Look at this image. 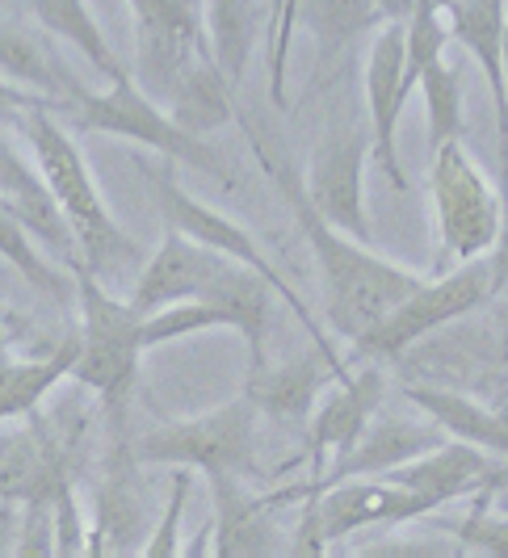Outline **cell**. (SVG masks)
<instances>
[{
	"label": "cell",
	"instance_id": "obj_1",
	"mask_svg": "<svg viewBox=\"0 0 508 558\" xmlns=\"http://www.w3.org/2000/svg\"><path fill=\"white\" fill-rule=\"evenodd\" d=\"M253 151L261 168L269 172V181L278 185V194L286 197V206H290V215H294V223H299L311 256L319 265V290H324V319H328V328L340 340H349V344L362 340L424 278L396 265V260H387V256H378V252H370L353 235L337 231L311 206V197L303 194V177L294 168H286L261 140H253Z\"/></svg>",
	"mask_w": 508,
	"mask_h": 558
},
{
	"label": "cell",
	"instance_id": "obj_2",
	"mask_svg": "<svg viewBox=\"0 0 508 558\" xmlns=\"http://www.w3.org/2000/svg\"><path fill=\"white\" fill-rule=\"evenodd\" d=\"M22 135L34 147V165L43 172V181L51 185L56 202L63 206L68 223L81 240V260H85L88 274H97L101 281H110L122 269H143V252L140 244L113 223L110 206L101 202L97 185H93V172H88L81 147L68 140V131L59 126V118L47 106L29 110L22 118Z\"/></svg>",
	"mask_w": 508,
	"mask_h": 558
},
{
	"label": "cell",
	"instance_id": "obj_3",
	"mask_svg": "<svg viewBox=\"0 0 508 558\" xmlns=\"http://www.w3.org/2000/svg\"><path fill=\"white\" fill-rule=\"evenodd\" d=\"M72 278H76V294H81V315H85V336H81L72 378L93 395H101L110 416H118L131 399L135 374H140V315L131 311V303L113 299L110 286L97 274H88L85 265L72 269Z\"/></svg>",
	"mask_w": 508,
	"mask_h": 558
},
{
	"label": "cell",
	"instance_id": "obj_4",
	"mask_svg": "<svg viewBox=\"0 0 508 558\" xmlns=\"http://www.w3.org/2000/svg\"><path fill=\"white\" fill-rule=\"evenodd\" d=\"M492 294H500V260H496V248H492V256L462 260L446 278L421 281L383 324H374L362 340H353V353L358 357H374V362L399 357L403 349H412L428 332H437V328H446L453 319L480 311Z\"/></svg>",
	"mask_w": 508,
	"mask_h": 558
},
{
	"label": "cell",
	"instance_id": "obj_5",
	"mask_svg": "<svg viewBox=\"0 0 508 558\" xmlns=\"http://www.w3.org/2000/svg\"><path fill=\"white\" fill-rule=\"evenodd\" d=\"M72 126L140 143V147H152L156 156H165L172 165H190L194 172H206V177H223L219 151L202 135L181 131L169 113L160 110V101H152L143 93L131 72L122 81H113L110 88H101V93H85L72 106Z\"/></svg>",
	"mask_w": 508,
	"mask_h": 558
},
{
	"label": "cell",
	"instance_id": "obj_6",
	"mask_svg": "<svg viewBox=\"0 0 508 558\" xmlns=\"http://www.w3.org/2000/svg\"><path fill=\"white\" fill-rule=\"evenodd\" d=\"M428 194L437 210L442 248L450 260H475L500 244L505 231V194L492 190V181L471 160L462 140L442 143L428 165Z\"/></svg>",
	"mask_w": 508,
	"mask_h": 558
},
{
	"label": "cell",
	"instance_id": "obj_7",
	"mask_svg": "<svg viewBox=\"0 0 508 558\" xmlns=\"http://www.w3.org/2000/svg\"><path fill=\"white\" fill-rule=\"evenodd\" d=\"M256 403L244 395L227 408H215L206 416L172 420L147 428L131 446L135 462H160V466H190V471H231L253 475L256 466Z\"/></svg>",
	"mask_w": 508,
	"mask_h": 558
},
{
	"label": "cell",
	"instance_id": "obj_8",
	"mask_svg": "<svg viewBox=\"0 0 508 558\" xmlns=\"http://www.w3.org/2000/svg\"><path fill=\"white\" fill-rule=\"evenodd\" d=\"M140 172H143V185H147V197L156 202V210H160L165 227L181 231V235H190V240H194V244H202V248H215V252H223V256H231V260H240V265H249L253 274H261V278L274 286V294H282L286 303L294 307L299 324L311 332V344L332 349V344L324 340V332H319V324L311 319V311L299 303L294 286L278 274V265L265 256V248L256 244L244 227L235 223V219H227L223 210H215V206L198 202V197L190 194L185 185H177V177H172L169 168H152L147 160H143Z\"/></svg>",
	"mask_w": 508,
	"mask_h": 558
},
{
	"label": "cell",
	"instance_id": "obj_9",
	"mask_svg": "<svg viewBox=\"0 0 508 558\" xmlns=\"http://www.w3.org/2000/svg\"><path fill=\"white\" fill-rule=\"evenodd\" d=\"M135 13V81L152 101H169L177 81L210 59L194 0H131Z\"/></svg>",
	"mask_w": 508,
	"mask_h": 558
},
{
	"label": "cell",
	"instance_id": "obj_10",
	"mask_svg": "<svg viewBox=\"0 0 508 558\" xmlns=\"http://www.w3.org/2000/svg\"><path fill=\"white\" fill-rule=\"evenodd\" d=\"M311 504H315L319 530L328 542H344L362 530H396V525L424 521L437 512L421 492L383 475L337 478V483L311 492Z\"/></svg>",
	"mask_w": 508,
	"mask_h": 558
},
{
	"label": "cell",
	"instance_id": "obj_11",
	"mask_svg": "<svg viewBox=\"0 0 508 558\" xmlns=\"http://www.w3.org/2000/svg\"><path fill=\"white\" fill-rule=\"evenodd\" d=\"M366 160L370 140L353 131H337L315 143L311 151L303 194L328 223L353 235L358 244H370V215H366Z\"/></svg>",
	"mask_w": 508,
	"mask_h": 558
},
{
	"label": "cell",
	"instance_id": "obj_12",
	"mask_svg": "<svg viewBox=\"0 0 508 558\" xmlns=\"http://www.w3.org/2000/svg\"><path fill=\"white\" fill-rule=\"evenodd\" d=\"M231 265H240V260H231V256H223V252L215 248H202L190 235H181V231L169 227L165 231V244L152 252L143 260V269L135 274V286H131L126 303H131V311L140 319H147V315H156L160 307L202 299L206 290H215V281L223 278Z\"/></svg>",
	"mask_w": 508,
	"mask_h": 558
},
{
	"label": "cell",
	"instance_id": "obj_13",
	"mask_svg": "<svg viewBox=\"0 0 508 558\" xmlns=\"http://www.w3.org/2000/svg\"><path fill=\"white\" fill-rule=\"evenodd\" d=\"M383 395H387L383 369L378 365H362V369H349L344 378H337L332 391L324 395V403H315L307 428L311 483L353 449V441L362 437V428L378 416Z\"/></svg>",
	"mask_w": 508,
	"mask_h": 558
},
{
	"label": "cell",
	"instance_id": "obj_14",
	"mask_svg": "<svg viewBox=\"0 0 508 558\" xmlns=\"http://www.w3.org/2000/svg\"><path fill=\"white\" fill-rule=\"evenodd\" d=\"M408 106L403 88V22H383L374 29L366 59V110H370V156L391 177L396 190H408L399 165V113Z\"/></svg>",
	"mask_w": 508,
	"mask_h": 558
},
{
	"label": "cell",
	"instance_id": "obj_15",
	"mask_svg": "<svg viewBox=\"0 0 508 558\" xmlns=\"http://www.w3.org/2000/svg\"><path fill=\"white\" fill-rule=\"evenodd\" d=\"M206 483H210V504H215V517H210L215 546H210V555L219 558L286 555L290 537L274 521V500L249 492L244 475H231V471H210Z\"/></svg>",
	"mask_w": 508,
	"mask_h": 558
},
{
	"label": "cell",
	"instance_id": "obj_16",
	"mask_svg": "<svg viewBox=\"0 0 508 558\" xmlns=\"http://www.w3.org/2000/svg\"><path fill=\"white\" fill-rule=\"evenodd\" d=\"M446 441V433L433 424V420H408V416H374L362 428V437L353 441V449L332 462L324 475L315 478L311 487H299V492H282L278 500H303L311 492H319V487H328V483H337V478H362V475H387V471H396L403 462H412V458H421L428 453L433 446H442Z\"/></svg>",
	"mask_w": 508,
	"mask_h": 558
},
{
	"label": "cell",
	"instance_id": "obj_17",
	"mask_svg": "<svg viewBox=\"0 0 508 558\" xmlns=\"http://www.w3.org/2000/svg\"><path fill=\"white\" fill-rule=\"evenodd\" d=\"M450 38H458L483 68L496 106V147H500V194H508V88H505V0H446Z\"/></svg>",
	"mask_w": 508,
	"mask_h": 558
},
{
	"label": "cell",
	"instance_id": "obj_18",
	"mask_svg": "<svg viewBox=\"0 0 508 558\" xmlns=\"http://www.w3.org/2000/svg\"><path fill=\"white\" fill-rule=\"evenodd\" d=\"M349 374V365L337 357V349H319L311 344V353L294 357V362L278 365H261L249 374V399L256 403V412L278 424H303L311 420L315 403H319V391L332 387L337 378Z\"/></svg>",
	"mask_w": 508,
	"mask_h": 558
},
{
	"label": "cell",
	"instance_id": "obj_19",
	"mask_svg": "<svg viewBox=\"0 0 508 558\" xmlns=\"http://www.w3.org/2000/svg\"><path fill=\"white\" fill-rule=\"evenodd\" d=\"M51 43L56 38L47 29L34 34V29L0 17V76L34 97H47L59 110V106H76L88 88L68 72V63L59 59Z\"/></svg>",
	"mask_w": 508,
	"mask_h": 558
},
{
	"label": "cell",
	"instance_id": "obj_20",
	"mask_svg": "<svg viewBox=\"0 0 508 558\" xmlns=\"http://www.w3.org/2000/svg\"><path fill=\"white\" fill-rule=\"evenodd\" d=\"M496 466V453H487L480 446H467V441H442L428 453L403 462L396 471H387L383 478H396L403 487L421 492L433 508H446L453 500H471L487 487V475Z\"/></svg>",
	"mask_w": 508,
	"mask_h": 558
},
{
	"label": "cell",
	"instance_id": "obj_21",
	"mask_svg": "<svg viewBox=\"0 0 508 558\" xmlns=\"http://www.w3.org/2000/svg\"><path fill=\"white\" fill-rule=\"evenodd\" d=\"M408 403H416V412L433 420L446 437L453 441H467V446H480L496 458H508V412L496 408H483L475 399L446 387H408Z\"/></svg>",
	"mask_w": 508,
	"mask_h": 558
},
{
	"label": "cell",
	"instance_id": "obj_22",
	"mask_svg": "<svg viewBox=\"0 0 508 558\" xmlns=\"http://www.w3.org/2000/svg\"><path fill=\"white\" fill-rule=\"evenodd\" d=\"M68 475L63 449L43 437V424H29L22 437H4L0 446V496L26 504L34 496H51Z\"/></svg>",
	"mask_w": 508,
	"mask_h": 558
},
{
	"label": "cell",
	"instance_id": "obj_23",
	"mask_svg": "<svg viewBox=\"0 0 508 558\" xmlns=\"http://www.w3.org/2000/svg\"><path fill=\"white\" fill-rule=\"evenodd\" d=\"M76 353H81V336H68L51 357H13L0 365V424L38 416V403L63 378H72Z\"/></svg>",
	"mask_w": 508,
	"mask_h": 558
},
{
	"label": "cell",
	"instance_id": "obj_24",
	"mask_svg": "<svg viewBox=\"0 0 508 558\" xmlns=\"http://www.w3.org/2000/svg\"><path fill=\"white\" fill-rule=\"evenodd\" d=\"M231 84H227V76L215 68V59H202V63H194L181 81H177V88L169 93V118L181 126V131H190V135H210V131H219L223 122H231Z\"/></svg>",
	"mask_w": 508,
	"mask_h": 558
},
{
	"label": "cell",
	"instance_id": "obj_25",
	"mask_svg": "<svg viewBox=\"0 0 508 558\" xmlns=\"http://www.w3.org/2000/svg\"><path fill=\"white\" fill-rule=\"evenodd\" d=\"M26 4H29V13L38 17V26L47 29L51 38H59V43L76 47V51L88 59L93 72H101L110 84L126 76L118 56H113V47L106 43L101 26H97V17L88 13L85 0H26Z\"/></svg>",
	"mask_w": 508,
	"mask_h": 558
},
{
	"label": "cell",
	"instance_id": "obj_26",
	"mask_svg": "<svg viewBox=\"0 0 508 558\" xmlns=\"http://www.w3.org/2000/svg\"><path fill=\"white\" fill-rule=\"evenodd\" d=\"M206 43H210V59L227 76V84L244 81L249 59L256 47V9L253 0H206Z\"/></svg>",
	"mask_w": 508,
	"mask_h": 558
},
{
	"label": "cell",
	"instance_id": "obj_27",
	"mask_svg": "<svg viewBox=\"0 0 508 558\" xmlns=\"http://www.w3.org/2000/svg\"><path fill=\"white\" fill-rule=\"evenodd\" d=\"M299 26L319 43V56L332 59L353 38L383 26L374 0H299Z\"/></svg>",
	"mask_w": 508,
	"mask_h": 558
},
{
	"label": "cell",
	"instance_id": "obj_28",
	"mask_svg": "<svg viewBox=\"0 0 508 558\" xmlns=\"http://www.w3.org/2000/svg\"><path fill=\"white\" fill-rule=\"evenodd\" d=\"M446 47H450V22H446V9L437 0H421L412 9V17L403 22V88L408 97L416 93L421 76L446 59Z\"/></svg>",
	"mask_w": 508,
	"mask_h": 558
},
{
	"label": "cell",
	"instance_id": "obj_29",
	"mask_svg": "<svg viewBox=\"0 0 508 558\" xmlns=\"http://www.w3.org/2000/svg\"><path fill=\"white\" fill-rule=\"evenodd\" d=\"M424 93V118H428V151H437L442 143L462 140L467 118H462V72L450 68L446 59H437L416 84Z\"/></svg>",
	"mask_w": 508,
	"mask_h": 558
},
{
	"label": "cell",
	"instance_id": "obj_30",
	"mask_svg": "<svg viewBox=\"0 0 508 558\" xmlns=\"http://www.w3.org/2000/svg\"><path fill=\"white\" fill-rule=\"evenodd\" d=\"M0 260H9L34 290H43V294H51V299H68L63 274H56V265L38 252V240H34L26 227H22V219L9 215L4 206H0Z\"/></svg>",
	"mask_w": 508,
	"mask_h": 558
},
{
	"label": "cell",
	"instance_id": "obj_31",
	"mask_svg": "<svg viewBox=\"0 0 508 558\" xmlns=\"http://www.w3.org/2000/svg\"><path fill=\"white\" fill-rule=\"evenodd\" d=\"M475 508H467V517L458 521H433L437 530H446L453 537V550L458 555H492V558H508V512L483 504L480 496H471Z\"/></svg>",
	"mask_w": 508,
	"mask_h": 558
},
{
	"label": "cell",
	"instance_id": "obj_32",
	"mask_svg": "<svg viewBox=\"0 0 508 558\" xmlns=\"http://www.w3.org/2000/svg\"><path fill=\"white\" fill-rule=\"evenodd\" d=\"M190 492H194V475H190V466H177V471H172V487H169V504H165V517H160V525L152 530L147 546L140 550L143 558H177V555H181V517H185Z\"/></svg>",
	"mask_w": 508,
	"mask_h": 558
},
{
	"label": "cell",
	"instance_id": "obj_33",
	"mask_svg": "<svg viewBox=\"0 0 508 558\" xmlns=\"http://www.w3.org/2000/svg\"><path fill=\"white\" fill-rule=\"evenodd\" d=\"M299 29V0H274L269 17V97L286 110V59H290V34Z\"/></svg>",
	"mask_w": 508,
	"mask_h": 558
},
{
	"label": "cell",
	"instance_id": "obj_34",
	"mask_svg": "<svg viewBox=\"0 0 508 558\" xmlns=\"http://www.w3.org/2000/svg\"><path fill=\"white\" fill-rule=\"evenodd\" d=\"M17 558H56V496H34L22 504Z\"/></svg>",
	"mask_w": 508,
	"mask_h": 558
},
{
	"label": "cell",
	"instance_id": "obj_35",
	"mask_svg": "<svg viewBox=\"0 0 508 558\" xmlns=\"http://www.w3.org/2000/svg\"><path fill=\"white\" fill-rule=\"evenodd\" d=\"M56 555L59 558H72V555H85V525H81V504H76V487L72 478H63L56 492Z\"/></svg>",
	"mask_w": 508,
	"mask_h": 558
},
{
	"label": "cell",
	"instance_id": "obj_36",
	"mask_svg": "<svg viewBox=\"0 0 508 558\" xmlns=\"http://www.w3.org/2000/svg\"><path fill=\"white\" fill-rule=\"evenodd\" d=\"M38 106L51 110L47 97H34V93H26V88H17V84H9L0 76V126H22V118L29 110H38Z\"/></svg>",
	"mask_w": 508,
	"mask_h": 558
},
{
	"label": "cell",
	"instance_id": "obj_37",
	"mask_svg": "<svg viewBox=\"0 0 508 558\" xmlns=\"http://www.w3.org/2000/svg\"><path fill=\"white\" fill-rule=\"evenodd\" d=\"M17 530H22V504L0 496V558L17 550Z\"/></svg>",
	"mask_w": 508,
	"mask_h": 558
},
{
	"label": "cell",
	"instance_id": "obj_38",
	"mask_svg": "<svg viewBox=\"0 0 508 558\" xmlns=\"http://www.w3.org/2000/svg\"><path fill=\"white\" fill-rule=\"evenodd\" d=\"M480 500L508 512V458H496V466H492V475H487V487L480 492Z\"/></svg>",
	"mask_w": 508,
	"mask_h": 558
},
{
	"label": "cell",
	"instance_id": "obj_39",
	"mask_svg": "<svg viewBox=\"0 0 508 558\" xmlns=\"http://www.w3.org/2000/svg\"><path fill=\"white\" fill-rule=\"evenodd\" d=\"M374 4H378L383 22H408V17H412V9H416L421 0H374Z\"/></svg>",
	"mask_w": 508,
	"mask_h": 558
},
{
	"label": "cell",
	"instance_id": "obj_40",
	"mask_svg": "<svg viewBox=\"0 0 508 558\" xmlns=\"http://www.w3.org/2000/svg\"><path fill=\"white\" fill-rule=\"evenodd\" d=\"M505 88H508V29H505Z\"/></svg>",
	"mask_w": 508,
	"mask_h": 558
}]
</instances>
